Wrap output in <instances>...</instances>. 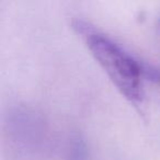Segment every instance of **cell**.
<instances>
[{
    "mask_svg": "<svg viewBox=\"0 0 160 160\" xmlns=\"http://www.w3.org/2000/svg\"><path fill=\"white\" fill-rule=\"evenodd\" d=\"M73 28L82 34L99 64L108 73L112 82L131 101L142 99L140 60L128 54L111 38L101 33L83 20H76Z\"/></svg>",
    "mask_w": 160,
    "mask_h": 160,
    "instance_id": "1",
    "label": "cell"
},
{
    "mask_svg": "<svg viewBox=\"0 0 160 160\" xmlns=\"http://www.w3.org/2000/svg\"><path fill=\"white\" fill-rule=\"evenodd\" d=\"M3 136L9 155L18 160L38 159L48 148V124L41 112L29 105L19 104L8 110Z\"/></svg>",
    "mask_w": 160,
    "mask_h": 160,
    "instance_id": "2",
    "label": "cell"
},
{
    "mask_svg": "<svg viewBox=\"0 0 160 160\" xmlns=\"http://www.w3.org/2000/svg\"><path fill=\"white\" fill-rule=\"evenodd\" d=\"M66 160H88V147L80 134H73L68 142Z\"/></svg>",
    "mask_w": 160,
    "mask_h": 160,
    "instance_id": "3",
    "label": "cell"
},
{
    "mask_svg": "<svg viewBox=\"0 0 160 160\" xmlns=\"http://www.w3.org/2000/svg\"><path fill=\"white\" fill-rule=\"evenodd\" d=\"M140 69L142 77L160 86V67L140 60Z\"/></svg>",
    "mask_w": 160,
    "mask_h": 160,
    "instance_id": "4",
    "label": "cell"
}]
</instances>
